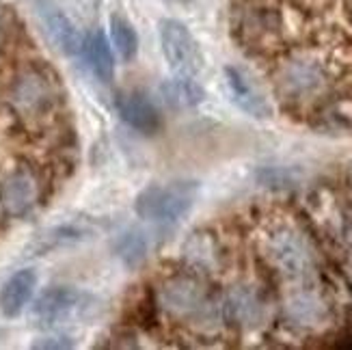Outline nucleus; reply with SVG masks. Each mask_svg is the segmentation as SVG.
I'll return each mask as SVG.
<instances>
[{
	"label": "nucleus",
	"mask_w": 352,
	"mask_h": 350,
	"mask_svg": "<svg viewBox=\"0 0 352 350\" xmlns=\"http://www.w3.org/2000/svg\"><path fill=\"white\" fill-rule=\"evenodd\" d=\"M287 311H289V316H292V320H296L298 325L311 327V325H318L324 318V303L316 296H311V294H302V296H296L292 303H289Z\"/></svg>",
	"instance_id": "obj_17"
},
{
	"label": "nucleus",
	"mask_w": 352,
	"mask_h": 350,
	"mask_svg": "<svg viewBox=\"0 0 352 350\" xmlns=\"http://www.w3.org/2000/svg\"><path fill=\"white\" fill-rule=\"evenodd\" d=\"M85 50H87V58H89V65L94 69V74L102 83H111L113 72H115V58H113L109 39H106L102 30H96V33L87 39Z\"/></svg>",
	"instance_id": "obj_14"
},
{
	"label": "nucleus",
	"mask_w": 352,
	"mask_h": 350,
	"mask_svg": "<svg viewBox=\"0 0 352 350\" xmlns=\"http://www.w3.org/2000/svg\"><path fill=\"white\" fill-rule=\"evenodd\" d=\"M162 54L175 76H195L204 67V54L186 24L177 20L160 22Z\"/></svg>",
	"instance_id": "obj_3"
},
{
	"label": "nucleus",
	"mask_w": 352,
	"mask_h": 350,
	"mask_svg": "<svg viewBox=\"0 0 352 350\" xmlns=\"http://www.w3.org/2000/svg\"><path fill=\"white\" fill-rule=\"evenodd\" d=\"M111 35H113V43L119 56L124 61H132L136 52H139V35H136L134 26L126 18H121V15H113Z\"/></svg>",
	"instance_id": "obj_16"
},
{
	"label": "nucleus",
	"mask_w": 352,
	"mask_h": 350,
	"mask_svg": "<svg viewBox=\"0 0 352 350\" xmlns=\"http://www.w3.org/2000/svg\"><path fill=\"white\" fill-rule=\"evenodd\" d=\"M85 230L80 227H74V225H60V227H54V230L45 232L37 238L35 242V251L37 253H43V251H50V249H56L60 245H69V242H78L85 238Z\"/></svg>",
	"instance_id": "obj_18"
},
{
	"label": "nucleus",
	"mask_w": 352,
	"mask_h": 350,
	"mask_svg": "<svg viewBox=\"0 0 352 350\" xmlns=\"http://www.w3.org/2000/svg\"><path fill=\"white\" fill-rule=\"evenodd\" d=\"M225 83L229 89V96L238 104L240 111H244L253 119L272 117V106L266 100L264 91L253 83V78L244 69L234 65L225 67Z\"/></svg>",
	"instance_id": "obj_7"
},
{
	"label": "nucleus",
	"mask_w": 352,
	"mask_h": 350,
	"mask_svg": "<svg viewBox=\"0 0 352 350\" xmlns=\"http://www.w3.org/2000/svg\"><path fill=\"white\" fill-rule=\"evenodd\" d=\"M199 184L192 179H177L169 184L147 186L136 197V215L151 223H175L184 219L195 206Z\"/></svg>",
	"instance_id": "obj_1"
},
{
	"label": "nucleus",
	"mask_w": 352,
	"mask_h": 350,
	"mask_svg": "<svg viewBox=\"0 0 352 350\" xmlns=\"http://www.w3.org/2000/svg\"><path fill=\"white\" fill-rule=\"evenodd\" d=\"M35 285H37L35 270L24 268L15 272V275H11L7 283L3 285V290H0V311L7 318L20 316L24 307L28 305L30 296H33Z\"/></svg>",
	"instance_id": "obj_12"
},
{
	"label": "nucleus",
	"mask_w": 352,
	"mask_h": 350,
	"mask_svg": "<svg viewBox=\"0 0 352 350\" xmlns=\"http://www.w3.org/2000/svg\"><path fill=\"white\" fill-rule=\"evenodd\" d=\"M85 307V294L67 285H56L45 290L33 307V318L37 325L54 327L69 320Z\"/></svg>",
	"instance_id": "obj_6"
},
{
	"label": "nucleus",
	"mask_w": 352,
	"mask_h": 350,
	"mask_svg": "<svg viewBox=\"0 0 352 350\" xmlns=\"http://www.w3.org/2000/svg\"><path fill=\"white\" fill-rule=\"evenodd\" d=\"M9 30H11V22H9V13L7 9L0 5V52L5 50L7 39H9Z\"/></svg>",
	"instance_id": "obj_21"
},
{
	"label": "nucleus",
	"mask_w": 352,
	"mask_h": 350,
	"mask_svg": "<svg viewBox=\"0 0 352 350\" xmlns=\"http://www.w3.org/2000/svg\"><path fill=\"white\" fill-rule=\"evenodd\" d=\"M30 3H33V11L43 28L45 37L50 39V43L58 52L72 56L82 50V39L78 35V30H76L72 20L52 3V0H30Z\"/></svg>",
	"instance_id": "obj_4"
},
{
	"label": "nucleus",
	"mask_w": 352,
	"mask_h": 350,
	"mask_svg": "<svg viewBox=\"0 0 352 350\" xmlns=\"http://www.w3.org/2000/svg\"><path fill=\"white\" fill-rule=\"evenodd\" d=\"M13 102L26 113H41L54 102V87L45 74L26 72L13 87Z\"/></svg>",
	"instance_id": "obj_8"
},
{
	"label": "nucleus",
	"mask_w": 352,
	"mask_h": 350,
	"mask_svg": "<svg viewBox=\"0 0 352 350\" xmlns=\"http://www.w3.org/2000/svg\"><path fill=\"white\" fill-rule=\"evenodd\" d=\"M324 85V72L314 63H289L279 76L281 94L289 100H305L318 94Z\"/></svg>",
	"instance_id": "obj_10"
},
{
	"label": "nucleus",
	"mask_w": 352,
	"mask_h": 350,
	"mask_svg": "<svg viewBox=\"0 0 352 350\" xmlns=\"http://www.w3.org/2000/svg\"><path fill=\"white\" fill-rule=\"evenodd\" d=\"M119 255L124 257L126 264L134 266L145 260L147 255V242L143 238V234H126L119 240Z\"/></svg>",
	"instance_id": "obj_19"
},
{
	"label": "nucleus",
	"mask_w": 352,
	"mask_h": 350,
	"mask_svg": "<svg viewBox=\"0 0 352 350\" xmlns=\"http://www.w3.org/2000/svg\"><path fill=\"white\" fill-rule=\"evenodd\" d=\"M72 346H74V342L67 338H43L33 344V348H48V350H63V348H72Z\"/></svg>",
	"instance_id": "obj_20"
},
{
	"label": "nucleus",
	"mask_w": 352,
	"mask_h": 350,
	"mask_svg": "<svg viewBox=\"0 0 352 350\" xmlns=\"http://www.w3.org/2000/svg\"><path fill=\"white\" fill-rule=\"evenodd\" d=\"M37 193V179L33 177V173L15 171L5 179L3 188H0V201H3L7 215L22 217L33 208Z\"/></svg>",
	"instance_id": "obj_11"
},
{
	"label": "nucleus",
	"mask_w": 352,
	"mask_h": 350,
	"mask_svg": "<svg viewBox=\"0 0 352 350\" xmlns=\"http://www.w3.org/2000/svg\"><path fill=\"white\" fill-rule=\"evenodd\" d=\"M162 307L177 320L188 322H208L214 314V303L201 281L192 277H175L164 283Z\"/></svg>",
	"instance_id": "obj_2"
},
{
	"label": "nucleus",
	"mask_w": 352,
	"mask_h": 350,
	"mask_svg": "<svg viewBox=\"0 0 352 350\" xmlns=\"http://www.w3.org/2000/svg\"><path fill=\"white\" fill-rule=\"evenodd\" d=\"M268 260L287 277H305L311 270V253L298 234L283 230L272 234L266 247Z\"/></svg>",
	"instance_id": "obj_5"
},
{
	"label": "nucleus",
	"mask_w": 352,
	"mask_h": 350,
	"mask_svg": "<svg viewBox=\"0 0 352 350\" xmlns=\"http://www.w3.org/2000/svg\"><path fill=\"white\" fill-rule=\"evenodd\" d=\"M225 314L234 325L253 329L264 320V303L249 287H234L227 296Z\"/></svg>",
	"instance_id": "obj_13"
},
{
	"label": "nucleus",
	"mask_w": 352,
	"mask_h": 350,
	"mask_svg": "<svg viewBox=\"0 0 352 350\" xmlns=\"http://www.w3.org/2000/svg\"><path fill=\"white\" fill-rule=\"evenodd\" d=\"M119 117L126 124L139 132H156L160 128V113L147 96L139 91H128V94H119L115 100Z\"/></svg>",
	"instance_id": "obj_9"
},
{
	"label": "nucleus",
	"mask_w": 352,
	"mask_h": 350,
	"mask_svg": "<svg viewBox=\"0 0 352 350\" xmlns=\"http://www.w3.org/2000/svg\"><path fill=\"white\" fill-rule=\"evenodd\" d=\"M162 94L175 109H190L206 98V91L192 80V76H175L173 80L164 83Z\"/></svg>",
	"instance_id": "obj_15"
}]
</instances>
